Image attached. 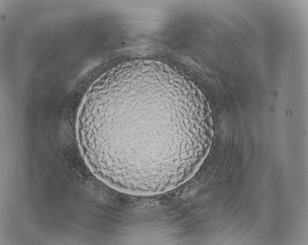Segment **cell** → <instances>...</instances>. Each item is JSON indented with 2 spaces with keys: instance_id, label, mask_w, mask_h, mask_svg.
Segmentation results:
<instances>
[{
  "instance_id": "cell-1",
  "label": "cell",
  "mask_w": 308,
  "mask_h": 245,
  "mask_svg": "<svg viewBox=\"0 0 308 245\" xmlns=\"http://www.w3.org/2000/svg\"><path fill=\"white\" fill-rule=\"evenodd\" d=\"M180 82L151 73L114 76L84 100L77 145L97 178L121 193L154 196L191 180L214 137L211 111Z\"/></svg>"
}]
</instances>
